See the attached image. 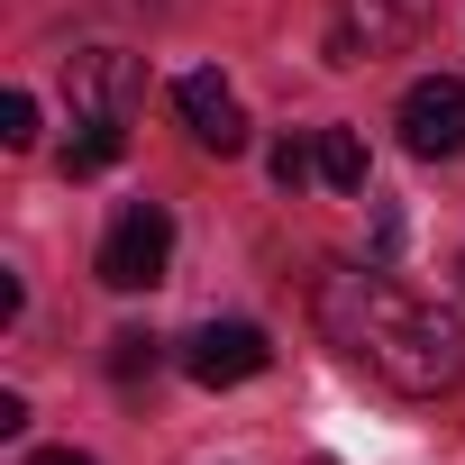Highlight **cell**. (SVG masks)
Here are the masks:
<instances>
[{
	"mask_svg": "<svg viewBox=\"0 0 465 465\" xmlns=\"http://www.w3.org/2000/svg\"><path fill=\"white\" fill-rule=\"evenodd\" d=\"M311 311H320V329H329V347L347 365H365L374 383H392L411 401L465 383V320L420 302L411 283H392L383 265H329Z\"/></svg>",
	"mask_w": 465,
	"mask_h": 465,
	"instance_id": "1",
	"label": "cell"
},
{
	"mask_svg": "<svg viewBox=\"0 0 465 465\" xmlns=\"http://www.w3.org/2000/svg\"><path fill=\"white\" fill-rule=\"evenodd\" d=\"M438 19V0H329V64H374L420 46Z\"/></svg>",
	"mask_w": 465,
	"mask_h": 465,
	"instance_id": "2",
	"label": "cell"
},
{
	"mask_svg": "<svg viewBox=\"0 0 465 465\" xmlns=\"http://www.w3.org/2000/svg\"><path fill=\"white\" fill-rule=\"evenodd\" d=\"M164 265H173V219H164V201H128V210L110 219V238H101V283H110V292H155Z\"/></svg>",
	"mask_w": 465,
	"mask_h": 465,
	"instance_id": "3",
	"label": "cell"
},
{
	"mask_svg": "<svg viewBox=\"0 0 465 465\" xmlns=\"http://www.w3.org/2000/svg\"><path fill=\"white\" fill-rule=\"evenodd\" d=\"M265 365H274V347H265V329H256V320H210V329H192V338H183V374H192V383H210V392L256 383Z\"/></svg>",
	"mask_w": 465,
	"mask_h": 465,
	"instance_id": "4",
	"label": "cell"
},
{
	"mask_svg": "<svg viewBox=\"0 0 465 465\" xmlns=\"http://www.w3.org/2000/svg\"><path fill=\"white\" fill-rule=\"evenodd\" d=\"M401 146L411 155H465V83L456 74H429V83H411L401 92Z\"/></svg>",
	"mask_w": 465,
	"mask_h": 465,
	"instance_id": "5",
	"label": "cell"
},
{
	"mask_svg": "<svg viewBox=\"0 0 465 465\" xmlns=\"http://www.w3.org/2000/svg\"><path fill=\"white\" fill-rule=\"evenodd\" d=\"M146 101V64L119 55V46H92L74 55V119H137Z\"/></svg>",
	"mask_w": 465,
	"mask_h": 465,
	"instance_id": "6",
	"label": "cell"
},
{
	"mask_svg": "<svg viewBox=\"0 0 465 465\" xmlns=\"http://www.w3.org/2000/svg\"><path fill=\"white\" fill-rule=\"evenodd\" d=\"M173 110H183L192 146H210V155H238L247 146V110H238V92H228L219 74H183L173 83Z\"/></svg>",
	"mask_w": 465,
	"mask_h": 465,
	"instance_id": "7",
	"label": "cell"
},
{
	"mask_svg": "<svg viewBox=\"0 0 465 465\" xmlns=\"http://www.w3.org/2000/svg\"><path fill=\"white\" fill-rule=\"evenodd\" d=\"M83 137L64 146V173H110L119 155H128V119H74Z\"/></svg>",
	"mask_w": 465,
	"mask_h": 465,
	"instance_id": "8",
	"label": "cell"
},
{
	"mask_svg": "<svg viewBox=\"0 0 465 465\" xmlns=\"http://www.w3.org/2000/svg\"><path fill=\"white\" fill-rule=\"evenodd\" d=\"M320 183L329 192H365V137L356 128H320Z\"/></svg>",
	"mask_w": 465,
	"mask_h": 465,
	"instance_id": "9",
	"label": "cell"
},
{
	"mask_svg": "<svg viewBox=\"0 0 465 465\" xmlns=\"http://www.w3.org/2000/svg\"><path fill=\"white\" fill-rule=\"evenodd\" d=\"M311 173H320V137H283V146H274V183H283V192H302Z\"/></svg>",
	"mask_w": 465,
	"mask_h": 465,
	"instance_id": "10",
	"label": "cell"
},
{
	"mask_svg": "<svg viewBox=\"0 0 465 465\" xmlns=\"http://www.w3.org/2000/svg\"><path fill=\"white\" fill-rule=\"evenodd\" d=\"M0 146H37V92H0Z\"/></svg>",
	"mask_w": 465,
	"mask_h": 465,
	"instance_id": "11",
	"label": "cell"
},
{
	"mask_svg": "<svg viewBox=\"0 0 465 465\" xmlns=\"http://www.w3.org/2000/svg\"><path fill=\"white\" fill-rule=\"evenodd\" d=\"M110 374H119V383H137V374H155V338H137V329H119V338H110Z\"/></svg>",
	"mask_w": 465,
	"mask_h": 465,
	"instance_id": "12",
	"label": "cell"
},
{
	"mask_svg": "<svg viewBox=\"0 0 465 465\" xmlns=\"http://www.w3.org/2000/svg\"><path fill=\"white\" fill-rule=\"evenodd\" d=\"M28 465H92L83 447H46V456H28Z\"/></svg>",
	"mask_w": 465,
	"mask_h": 465,
	"instance_id": "13",
	"label": "cell"
},
{
	"mask_svg": "<svg viewBox=\"0 0 465 465\" xmlns=\"http://www.w3.org/2000/svg\"><path fill=\"white\" fill-rule=\"evenodd\" d=\"M456 274H465V265H456Z\"/></svg>",
	"mask_w": 465,
	"mask_h": 465,
	"instance_id": "14",
	"label": "cell"
}]
</instances>
